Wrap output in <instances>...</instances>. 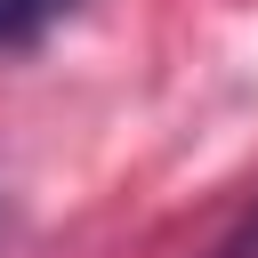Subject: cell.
<instances>
[{
    "mask_svg": "<svg viewBox=\"0 0 258 258\" xmlns=\"http://www.w3.org/2000/svg\"><path fill=\"white\" fill-rule=\"evenodd\" d=\"M218 258H258V202H250V210H242V226L218 242Z\"/></svg>",
    "mask_w": 258,
    "mask_h": 258,
    "instance_id": "cell-2",
    "label": "cell"
},
{
    "mask_svg": "<svg viewBox=\"0 0 258 258\" xmlns=\"http://www.w3.org/2000/svg\"><path fill=\"white\" fill-rule=\"evenodd\" d=\"M81 0H0V48H40Z\"/></svg>",
    "mask_w": 258,
    "mask_h": 258,
    "instance_id": "cell-1",
    "label": "cell"
}]
</instances>
